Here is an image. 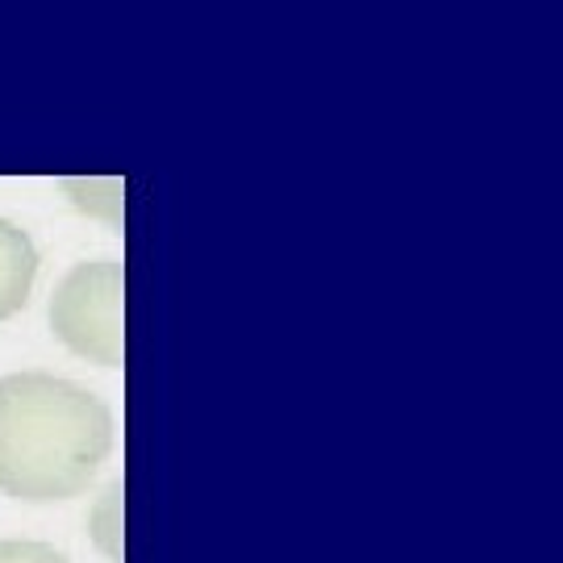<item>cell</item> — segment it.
<instances>
[{
  "mask_svg": "<svg viewBox=\"0 0 563 563\" xmlns=\"http://www.w3.org/2000/svg\"><path fill=\"white\" fill-rule=\"evenodd\" d=\"M113 451V418L92 393L59 376L18 372L0 380V493L67 501Z\"/></svg>",
  "mask_w": 563,
  "mask_h": 563,
  "instance_id": "obj_1",
  "label": "cell"
},
{
  "mask_svg": "<svg viewBox=\"0 0 563 563\" xmlns=\"http://www.w3.org/2000/svg\"><path fill=\"white\" fill-rule=\"evenodd\" d=\"M55 339L88 363L121 367L125 360V267L92 260L71 267L51 297Z\"/></svg>",
  "mask_w": 563,
  "mask_h": 563,
  "instance_id": "obj_2",
  "label": "cell"
},
{
  "mask_svg": "<svg viewBox=\"0 0 563 563\" xmlns=\"http://www.w3.org/2000/svg\"><path fill=\"white\" fill-rule=\"evenodd\" d=\"M34 276H38V251L30 234L13 222H0V322L25 309Z\"/></svg>",
  "mask_w": 563,
  "mask_h": 563,
  "instance_id": "obj_3",
  "label": "cell"
},
{
  "mask_svg": "<svg viewBox=\"0 0 563 563\" xmlns=\"http://www.w3.org/2000/svg\"><path fill=\"white\" fill-rule=\"evenodd\" d=\"M0 563H67V560H63L55 547H46V543L9 539V543H0Z\"/></svg>",
  "mask_w": 563,
  "mask_h": 563,
  "instance_id": "obj_4",
  "label": "cell"
}]
</instances>
